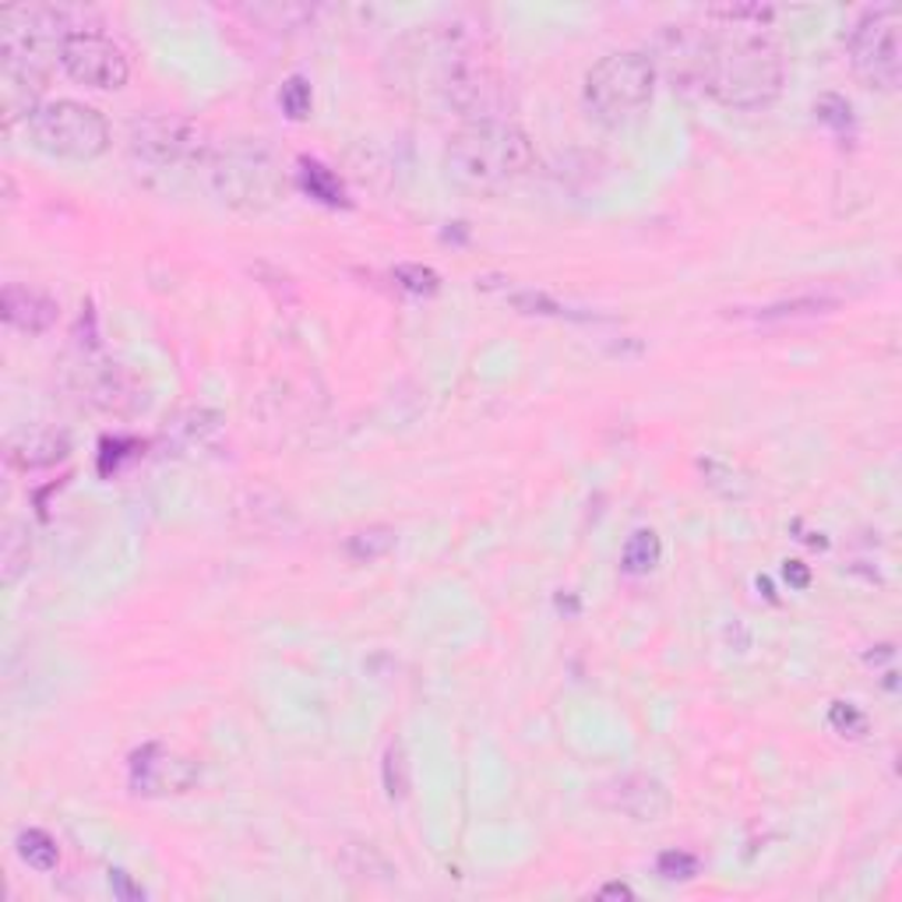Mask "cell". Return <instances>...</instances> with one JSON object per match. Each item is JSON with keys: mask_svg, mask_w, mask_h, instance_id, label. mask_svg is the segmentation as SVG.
<instances>
[{"mask_svg": "<svg viewBox=\"0 0 902 902\" xmlns=\"http://www.w3.org/2000/svg\"><path fill=\"white\" fill-rule=\"evenodd\" d=\"M64 455H68V441L60 434H47V430H39V434H22L18 441L8 444V462L18 469H39V465H50Z\"/></svg>", "mask_w": 902, "mask_h": 902, "instance_id": "4fadbf2b", "label": "cell"}, {"mask_svg": "<svg viewBox=\"0 0 902 902\" xmlns=\"http://www.w3.org/2000/svg\"><path fill=\"white\" fill-rule=\"evenodd\" d=\"M395 282L405 293H417V297H434L441 290V275L434 269H427V264H399Z\"/></svg>", "mask_w": 902, "mask_h": 902, "instance_id": "44dd1931", "label": "cell"}, {"mask_svg": "<svg viewBox=\"0 0 902 902\" xmlns=\"http://www.w3.org/2000/svg\"><path fill=\"white\" fill-rule=\"evenodd\" d=\"M300 183H303V191L324 201V204H345V191H342V183L332 170H324L321 162H311V159H303L300 162Z\"/></svg>", "mask_w": 902, "mask_h": 902, "instance_id": "ffe728a7", "label": "cell"}, {"mask_svg": "<svg viewBox=\"0 0 902 902\" xmlns=\"http://www.w3.org/2000/svg\"><path fill=\"white\" fill-rule=\"evenodd\" d=\"M32 561V547H29V532L22 525H8L4 532V547H0V582L14 585L22 571H29Z\"/></svg>", "mask_w": 902, "mask_h": 902, "instance_id": "ac0fdd59", "label": "cell"}, {"mask_svg": "<svg viewBox=\"0 0 902 902\" xmlns=\"http://www.w3.org/2000/svg\"><path fill=\"white\" fill-rule=\"evenodd\" d=\"M655 92V64L642 50L607 53L585 74V107L603 124L618 128L639 117Z\"/></svg>", "mask_w": 902, "mask_h": 902, "instance_id": "277c9868", "label": "cell"}, {"mask_svg": "<svg viewBox=\"0 0 902 902\" xmlns=\"http://www.w3.org/2000/svg\"><path fill=\"white\" fill-rule=\"evenodd\" d=\"M663 558V543L655 537L652 529H639L634 537L624 543V553H621V568L628 575H649V571L660 564Z\"/></svg>", "mask_w": 902, "mask_h": 902, "instance_id": "e0dca14e", "label": "cell"}, {"mask_svg": "<svg viewBox=\"0 0 902 902\" xmlns=\"http://www.w3.org/2000/svg\"><path fill=\"white\" fill-rule=\"evenodd\" d=\"M613 804H618L624 814H631L634 822H660V818L670 811V793L660 779H652V775H628L618 783Z\"/></svg>", "mask_w": 902, "mask_h": 902, "instance_id": "7c38bea8", "label": "cell"}, {"mask_svg": "<svg viewBox=\"0 0 902 902\" xmlns=\"http://www.w3.org/2000/svg\"><path fill=\"white\" fill-rule=\"evenodd\" d=\"M655 871H660L667 881H691L694 874H699V860L684 850H670L655 860Z\"/></svg>", "mask_w": 902, "mask_h": 902, "instance_id": "d4e9b609", "label": "cell"}, {"mask_svg": "<svg viewBox=\"0 0 902 902\" xmlns=\"http://www.w3.org/2000/svg\"><path fill=\"white\" fill-rule=\"evenodd\" d=\"M57 60L68 71V78L89 89H120L131 71L124 50L99 32H71Z\"/></svg>", "mask_w": 902, "mask_h": 902, "instance_id": "9c48e42d", "label": "cell"}, {"mask_svg": "<svg viewBox=\"0 0 902 902\" xmlns=\"http://www.w3.org/2000/svg\"><path fill=\"white\" fill-rule=\"evenodd\" d=\"M209 183L222 204L240 212H264L282 198V170L269 149L251 146V141H233V146L216 149L204 162Z\"/></svg>", "mask_w": 902, "mask_h": 902, "instance_id": "5b68a950", "label": "cell"}, {"mask_svg": "<svg viewBox=\"0 0 902 902\" xmlns=\"http://www.w3.org/2000/svg\"><path fill=\"white\" fill-rule=\"evenodd\" d=\"M772 8H712L715 29H673V74L691 78L702 92L733 110H762L783 89V57L762 32Z\"/></svg>", "mask_w": 902, "mask_h": 902, "instance_id": "6da1fadb", "label": "cell"}, {"mask_svg": "<svg viewBox=\"0 0 902 902\" xmlns=\"http://www.w3.org/2000/svg\"><path fill=\"white\" fill-rule=\"evenodd\" d=\"M395 547V529L388 525H367V529H357L350 540H345V553H350L353 561H378L384 553H392Z\"/></svg>", "mask_w": 902, "mask_h": 902, "instance_id": "d6986e66", "label": "cell"}, {"mask_svg": "<svg viewBox=\"0 0 902 902\" xmlns=\"http://www.w3.org/2000/svg\"><path fill=\"white\" fill-rule=\"evenodd\" d=\"M532 167L529 134L501 117H473L451 134L448 173L473 191H504Z\"/></svg>", "mask_w": 902, "mask_h": 902, "instance_id": "3957f363", "label": "cell"}, {"mask_svg": "<svg viewBox=\"0 0 902 902\" xmlns=\"http://www.w3.org/2000/svg\"><path fill=\"white\" fill-rule=\"evenodd\" d=\"M219 427H222V417L216 409H188V413L170 420L167 438L177 441L180 448H191V444H201L204 438H212Z\"/></svg>", "mask_w": 902, "mask_h": 902, "instance_id": "9a60e30c", "label": "cell"}, {"mask_svg": "<svg viewBox=\"0 0 902 902\" xmlns=\"http://www.w3.org/2000/svg\"><path fill=\"white\" fill-rule=\"evenodd\" d=\"M814 113H818V120H822V124H829L832 131H846V128L853 124V110H850V102H846L843 96H832V92L818 99Z\"/></svg>", "mask_w": 902, "mask_h": 902, "instance_id": "cb8c5ba5", "label": "cell"}, {"mask_svg": "<svg viewBox=\"0 0 902 902\" xmlns=\"http://www.w3.org/2000/svg\"><path fill=\"white\" fill-rule=\"evenodd\" d=\"M835 307H839V300H832V297H793V300L754 307V311H748V318H754V321H793V318L829 314V311H835Z\"/></svg>", "mask_w": 902, "mask_h": 902, "instance_id": "5bb4252c", "label": "cell"}, {"mask_svg": "<svg viewBox=\"0 0 902 902\" xmlns=\"http://www.w3.org/2000/svg\"><path fill=\"white\" fill-rule=\"evenodd\" d=\"M131 152L156 170H180V167H204L212 159V146L204 141L198 124L173 113L134 120L131 128Z\"/></svg>", "mask_w": 902, "mask_h": 902, "instance_id": "ba28073f", "label": "cell"}, {"mask_svg": "<svg viewBox=\"0 0 902 902\" xmlns=\"http://www.w3.org/2000/svg\"><path fill=\"white\" fill-rule=\"evenodd\" d=\"M384 790L392 801H399V796H405V790H409V769H405V754L399 744H392L384 754Z\"/></svg>", "mask_w": 902, "mask_h": 902, "instance_id": "603a6c76", "label": "cell"}, {"mask_svg": "<svg viewBox=\"0 0 902 902\" xmlns=\"http://www.w3.org/2000/svg\"><path fill=\"white\" fill-rule=\"evenodd\" d=\"M14 846H18V856H22L32 871L47 874V871H57V864H60L57 839L43 829H22L14 839Z\"/></svg>", "mask_w": 902, "mask_h": 902, "instance_id": "2e32d148", "label": "cell"}, {"mask_svg": "<svg viewBox=\"0 0 902 902\" xmlns=\"http://www.w3.org/2000/svg\"><path fill=\"white\" fill-rule=\"evenodd\" d=\"M829 723H832V730H839L843 736H860V733L868 730V715L860 712L856 705H850V702H835L829 709Z\"/></svg>", "mask_w": 902, "mask_h": 902, "instance_id": "484cf974", "label": "cell"}, {"mask_svg": "<svg viewBox=\"0 0 902 902\" xmlns=\"http://www.w3.org/2000/svg\"><path fill=\"white\" fill-rule=\"evenodd\" d=\"M29 134L43 152L74 162L99 159L110 149L107 117L78 99L39 102V110L29 117Z\"/></svg>", "mask_w": 902, "mask_h": 902, "instance_id": "8992f818", "label": "cell"}, {"mask_svg": "<svg viewBox=\"0 0 902 902\" xmlns=\"http://www.w3.org/2000/svg\"><path fill=\"white\" fill-rule=\"evenodd\" d=\"M597 895H600V899H634V892H631L628 885H618V881H613V885H603Z\"/></svg>", "mask_w": 902, "mask_h": 902, "instance_id": "f1b7e54d", "label": "cell"}, {"mask_svg": "<svg viewBox=\"0 0 902 902\" xmlns=\"http://www.w3.org/2000/svg\"><path fill=\"white\" fill-rule=\"evenodd\" d=\"M279 102H282V110L290 113L293 120H303L307 113H311V81H307L303 74L285 78V86L279 92Z\"/></svg>", "mask_w": 902, "mask_h": 902, "instance_id": "7402d4cb", "label": "cell"}, {"mask_svg": "<svg viewBox=\"0 0 902 902\" xmlns=\"http://www.w3.org/2000/svg\"><path fill=\"white\" fill-rule=\"evenodd\" d=\"M409 47H413L409 68H413V74H423L427 92L441 96L448 107L462 113L490 117L483 110L498 81L487 57L462 29H427L417 39H409Z\"/></svg>", "mask_w": 902, "mask_h": 902, "instance_id": "7a4b0ae2", "label": "cell"}, {"mask_svg": "<svg viewBox=\"0 0 902 902\" xmlns=\"http://www.w3.org/2000/svg\"><path fill=\"white\" fill-rule=\"evenodd\" d=\"M783 575H786V582H790L793 589H808V585H811V571H808V564H801V561H790V564L783 568Z\"/></svg>", "mask_w": 902, "mask_h": 902, "instance_id": "83f0119b", "label": "cell"}, {"mask_svg": "<svg viewBox=\"0 0 902 902\" xmlns=\"http://www.w3.org/2000/svg\"><path fill=\"white\" fill-rule=\"evenodd\" d=\"M902 14L895 4H881L860 14L850 32V64L874 89L892 92L902 74V43H899Z\"/></svg>", "mask_w": 902, "mask_h": 902, "instance_id": "52a82bcc", "label": "cell"}, {"mask_svg": "<svg viewBox=\"0 0 902 902\" xmlns=\"http://www.w3.org/2000/svg\"><path fill=\"white\" fill-rule=\"evenodd\" d=\"M0 314H4V321L11 328H18V332L39 335L57 321V303L47 293L11 282V285H4V293H0Z\"/></svg>", "mask_w": 902, "mask_h": 902, "instance_id": "8fae6325", "label": "cell"}, {"mask_svg": "<svg viewBox=\"0 0 902 902\" xmlns=\"http://www.w3.org/2000/svg\"><path fill=\"white\" fill-rule=\"evenodd\" d=\"M110 889H113V895H120V899H146V892H141L124 871H110Z\"/></svg>", "mask_w": 902, "mask_h": 902, "instance_id": "4316f807", "label": "cell"}, {"mask_svg": "<svg viewBox=\"0 0 902 902\" xmlns=\"http://www.w3.org/2000/svg\"><path fill=\"white\" fill-rule=\"evenodd\" d=\"M201 779V769L194 758L170 751L162 744H146L131 754L128 783L138 796H177L188 793Z\"/></svg>", "mask_w": 902, "mask_h": 902, "instance_id": "30bf717a", "label": "cell"}]
</instances>
